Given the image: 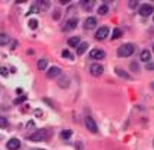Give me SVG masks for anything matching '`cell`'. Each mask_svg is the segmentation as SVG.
Wrapping results in <instances>:
<instances>
[{
	"instance_id": "6da1fadb",
	"label": "cell",
	"mask_w": 154,
	"mask_h": 150,
	"mask_svg": "<svg viewBox=\"0 0 154 150\" xmlns=\"http://www.w3.org/2000/svg\"><path fill=\"white\" fill-rule=\"evenodd\" d=\"M135 51V46L132 43H125L118 49V56L120 57H129L132 53Z\"/></svg>"
},
{
	"instance_id": "7a4b0ae2",
	"label": "cell",
	"mask_w": 154,
	"mask_h": 150,
	"mask_svg": "<svg viewBox=\"0 0 154 150\" xmlns=\"http://www.w3.org/2000/svg\"><path fill=\"white\" fill-rule=\"evenodd\" d=\"M154 12V7L153 4H148V3H145V4H142L141 7H139V15L141 16H150V15H153Z\"/></svg>"
},
{
	"instance_id": "3957f363",
	"label": "cell",
	"mask_w": 154,
	"mask_h": 150,
	"mask_svg": "<svg viewBox=\"0 0 154 150\" xmlns=\"http://www.w3.org/2000/svg\"><path fill=\"white\" fill-rule=\"evenodd\" d=\"M47 137V133H46V130H38V131H35L30 135V140L31 141H41V140H44Z\"/></svg>"
},
{
	"instance_id": "277c9868",
	"label": "cell",
	"mask_w": 154,
	"mask_h": 150,
	"mask_svg": "<svg viewBox=\"0 0 154 150\" xmlns=\"http://www.w3.org/2000/svg\"><path fill=\"white\" fill-rule=\"evenodd\" d=\"M85 127L88 128V130H90V131H91V133H94V134L98 131L96 121H94V119H93L91 116H87V118H85Z\"/></svg>"
},
{
	"instance_id": "5b68a950",
	"label": "cell",
	"mask_w": 154,
	"mask_h": 150,
	"mask_svg": "<svg viewBox=\"0 0 154 150\" xmlns=\"http://www.w3.org/2000/svg\"><path fill=\"white\" fill-rule=\"evenodd\" d=\"M104 56H106V53H104V50H101V49H93L90 51V57H91V59H96V60H101Z\"/></svg>"
},
{
	"instance_id": "8992f818",
	"label": "cell",
	"mask_w": 154,
	"mask_h": 150,
	"mask_svg": "<svg viewBox=\"0 0 154 150\" xmlns=\"http://www.w3.org/2000/svg\"><path fill=\"white\" fill-rule=\"evenodd\" d=\"M90 72H91L94 77H100L103 72H104V68H103V65H100V63H94V65H91V68H90Z\"/></svg>"
},
{
	"instance_id": "52a82bcc",
	"label": "cell",
	"mask_w": 154,
	"mask_h": 150,
	"mask_svg": "<svg viewBox=\"0 0 154 150\" xmlns=\"http://www.w3.org/2000/svg\"><path fill=\"white\" fill-rule=\"evenodd\" d=\"M76 25H78V19L76 18H70L69 21H66V24L63 27V31H72V30L76 28Z\"/></svg>"
},
{
	"instance_id": "ba28073f",
	"label": "cell",
	"mask_w": 154,
	"mask_h": 150,
	"mask_svg": "<svg viewBox=\"0 0 154 150\" xmlns=\"http://www.w3.org/2000/svg\"><path fill=\"white\" fill-rule=\"evenodd\" d=\"M109 33H110V30H109L107 27H101V28H98V30H97V33H96V38H97V40H104L106 37H109Z\"/></svg>"
},
{
	"instance_id": "9c48e42d",
	"label": "cell",
	"mask_w": 154,
	"mask_h": 150,
	"mask_svg": "<svg viewBox=\"0 0 154 150\" xmlns=\"http://www.w3.org/2000/svg\"><path fill=\"white\" fill-rule=\"evenodd\" d=\"M6 147H7V150H18L21 147V141H19L18 138H10V140L7 141Z\"/></svg>"
},
{
	"instance_id": "30bf717a",
	"label": "cell",
	"mask_w": 154,
	"mask_h": 150,
	"mask_svg": "<svg viewBox=\"0 0 154 150\" xmlns=\"http://www.w3.org/2000/svg\"><path fill=\"white\" fill-rule=\"evenodd\" d=\"M96 25H97V19H96L94 16L87 18L85 22H84V28H85V30H93Z\"/></svg>"
},
{
	"instance_id": "8fae6325",
	"label": "cell",
	"mask_w": 154,
	"mask_h": 150,
	"mask_svg": "<svg viewBox=\"0 0 154 150\" xmlns=\"http://www.w3.org/2000/svg\"><path fill=\"white\" fill-rule=\"evenodd\" d=\"M62 74V71H60V68H57V66H53L49 69V72H47V77L49 78H56V77H59Z\"/></svg>"
},
{
	"instance_id": "7c38bea8",
	"label": "cell",
	"mask_w": 154,
	"mask_h": 150,
	"mask_svg": "<svg viewBox=\"0 0 154 150\" xmlns=\"http://www.w3.org/2000/svg\"><path fill=\"white\" fill-rule=\"evenodd\" d=\"M68 44L70 47H78L81 44V37H70L68 40Z\"/></svg>"
},
{
	"instance_id": "4fadbf2b",
	"label": "cell",
	"mask_w": 154,
	"mask_h": 150,
	"mask_svg": "<svg viewBox=\"0 0 154 150\" xmlns=\"http://www.w3.org/2000/svg\"><path fill=\"white\" fill-rule=\"evenodd\" d=\"M139 59H141L142 62H150V59H151V53H150L147 49L142 50L141 54H139Z\"/></svg>"
},
{
	"instance_id": "5bb4252c",
	"label": "cell",
	"mask_w": 154,
	"mask_h": 150,
	"mask_svg": "<svg viewBox=\"0 0 154 150\" xmlns=\"http://www.w3.org/2000/svg\"><path fill=\"white\" fill-rule=\"evenodd\" d=\"M87 49H88V44H87V43H81V44L76 47V53H78V56H79V54H84V53L87 51Z\"/></svg>"
},
{
	"instance_id": "9a60e30c",
	"label": "cell",
	"mask_w": 154,
	"mask_h": 150,
	"mask_svg": "<svg viewBox=\"0 0 154 150\" xmlns=\"http://www.w3.org/2000/svg\"><path fill=\"white\" fill-rule=\"evenodd\" d=\"M10 41V37L7 34H0V46H4Z\"/></svg>"
},
{
	"instance_id": "2e32d148",
	"label": "cell",
	"mask_w": 154,
	"mask_h": 150,
	"mask_svg": "<svg viewBox=\"0 0 154 150\" xmlns=\"http://www.w3.org/2000/svg\"><path fill=\"white\" fill-rule=\"evenodd\" d=\"M37 68H38L40 71H44V69L47 68V60H46V59H40V60L37 62Z\"/></svg>"
},
{
	"instance_id": "e0dca14e",
	"label": "cell",
	"mask_w": 154,
	"mask_h": 150,
	"mask_svg": "<svg viewBox=\"0 0 154 150\" xmlns=\"http://www.w3.org/2000/svg\"><path fill=\"white\" fill-rule=\"evenodd\" d=\"M59 85H60L62 88H66V87L69 85V80L66 78V77H62V78L59 80Z\"/></svg>"
},
{
	"instance_id": "ac0fdd59",
	"label": "cell",
	"mask_w": 154,
	"mask_h": 150,
	"mask_svg": "<svg viewBox=\"0 0 154 150\" xmlns=\"http://www.w3.org/2000/svg\"><path fill=\"white\" fill-rule=\"evenodd\" d=\"M70 135H72V131H70V130H63V131L60 133V137H62L63 140H68Z\"/></svg>"
},
{
	"instance_id": "d6986e66",
	"label": "cell",
	"mask_w": 154,
	"mask_h": 150,
	"mask_svg": "<svg viewBox=\"0 0 154 150\" xmlns=\"http://www.w3.org/2000/svg\"><path fill=\"white\" fill-rule=\"evenodd\" d=\"M122 37V30H119V28H115L113 30V40H118V38H120Z\"/></svg>"
},
{
	"instance_id": "ffe728a7",
	"label": "cell",
	"mask_w": 154,
	"mask_h": 150,
	"mask_svg": "<svg viewBox=\"0 0 154 150\" xmlns=\"http://www.w3.org/2000/svg\"><path fill=\"white\" fill-rule=\"evenodd\" d=\"M107 12H109L107 4H101V6L98 7V13H100V15H107Z\"/></svg>"
},
{
	"instance_id": "44dd1931",
	"label": "cell",
	"mask_w": 154,
	"mask_h": 150,
	"mask_svg": "<svg viewBox=\"0 0 154 150\" xmlns=\"http://www.w3.org/2000/svg\"><path fill=\"white\" fill-rule=\"evenodd\" d=\"M116 74H118L119 77H122V78H126V80H129V78H131V77H129L126 72H123V71H122V69H119V68L116 69Z\"/></svg>"
},
{
	"instance_id": "7402d4cb",
	"label": "cell",
	"mask_w": 154,
	"mask_h": 150,
	"mask_svg": "<svg viewBox=\"0 0 154 150\" xmlns=\"http://www.w3.org/2000/svg\"><path fill=\"white\" fill-rule=\"evenodd\" d=\"M82 6H84V9L90 10V9L94 6V1H87V0H84V1H82Z\"/></svg>"
},
{
	"instance_id": "603a6c76",
	"label": "cell",
	"mask_w": 154,
	"mask_h": 150,
	"mask_svg": "<svg viewBox=\"0 0 154 150\" xmlns=\"http://www.w3.org/2000/svg\"><path fill=\"white\" fill-rule=\"evenodd\" d=\"M28 25H30L31 30H35V28L38 27V21H37V19H31V21L28 22Z\"/></svg>"
},
{
	"instance_id": "cb8c5ba5",
	"label": "cell",
	"mask_w": 154,
	"mask_h": 150,
	"mask_svg": "<svg viewBox=\"0 0 154 150\" xmlns=\"http://www.w3.org/2000/svg\"><path fill=\"white\" fill-rule=\"evenodd\" d=\"M6 127H7V119L0 116V128H6Z\"/></svg>"
},
{
	"instance_id": "d4e9b609",
	"label": "cell",
	"mask_w": 154,
	"mask_h": 150,
	"mask_svg": "<svg viewBox=\"0 0 154 150\" xmlns=\"http://www.w3.org/2000/svg\"><path fill=\"white\" fill-rule=\"evenodd\" d=\"M37 12H40V7L34 4V6H31V9H30V13H37Z\"/></svg>"
},
{
	"instance_id": "484cf974",
	"label": "cell",
	"mask_w": 154,
	"mask_h": 150,
	"mask_svg": "<svg viewBox=\"0 0 154 150\" xmlns=\"http://www.w3.org/2000/svg\"><path fill=\"white\" fill-rule=\"evenodd\" d=\"M62 56H63V57H68V59H72V54H70L69 50H63V51H62Z\"/></svg>"
},
{
	"instance_id": "4316f807",
	"label": "cell",
	"mask_w": 154,
	"mask_h": 150,
	"mask_svg": "<svg viewBox=\"0 0 154 150\" xmlns=\"http://www.w3.org/2000/svg\"><path fill=\"white\" fill-rule=\"evenodd\" d=\"M0 75L1 77H7V68H4V66L0 68Z\"/></svg>"
},
{
	"instance_id": "83f0119b",
	"label": "cell",
	"mask_w": 154,
	"mask_h": 150,
	"mask_svg": "<svg viewBox=\"0 0 154 150\" xmlns=\"http://www.w3.org/2000/svg\"><path fill=\"white\" fill-rule=\"evenodd\" d=\"M137 6H138V1H135V0H131V1H129V7H131V9H135Z\"/></svg>"
},
{
	"instance_id": "f1b7e54d",
	"label": "cell",
	"mask_w": 154,
	"mask_h": 150,
	"mask_svg": "<svg viewBox=\"0 0 154 150\" xmlns=\"http://www.w3.org/2000/svg\"><path fill=\"white\" fill-rule=\"evenodd\" d=\"M131 69H132V71H138V69H139L137 62H132V63H131Z\"/></svg>"
},
{
	"instance_id": "f546056e",
	"label": "cell",
	"mask_w": 154,
	"mask_h": 150,
	"mask_svg": "<svg viewBox=\"0 0 154 150\" xmlns=\"http://www.w3.org/2000/svg\"><path fill=\"white\" fill-rule=\"evenodd\" d=\"M59 18H60V12L56 10V13H53V19H59Z\"/></svg>"
},
{
	"instance_id": "4dcf8cb0",
	"label": "cell",
	"mask_w": 154,
	"mask_h": 150,
	"mask_svg": "<svg viewBox=\"0 0 154 150\" xmlns=\"http://www.w3.org/2000/svg\"><path fill=\"white\" fill-rule=\"evenodd\" d=\"M25 99H27V97H25V96H22L21 99H16V100H15V103H16V104H18V103H21V101H24V100H25Z\"/></svg>"
},
{
	"instance_id": "1f68e13d",
	"label": "cell",
	"mask_w": 154,
	"mask_h": 150,
	"mask_svg": "<svg viewBox=\"0 0 154 150\" xmlns=\"http://www.w3.org/2000/svg\"><path fill=\"white\" fill-rule=\"evenodd\" d=\"M10 49H16V41H12V44H10Z\"/></svg>"
},
{
	"instance_id": "d6a6232c",
	"label": "cell",
	"mask_w": 154,
	"mask_h": 150,
	"mask_svg": "<svg viewBox=\"0 0 154 150\" xmlns=\"http://www.w3.org/2000/svg\"><path fill=\"white\" fill-rule=\"evenodd\" d=\"M153 68H154L153 63H147V69H153Z\"/></svg>"
},
{
	"instance_id": "836d02e7",
	"label": "cell",
	"mask_w": 154,
	"mask_h": 150,
	"mask_svg": "<svg viewBox=\"0 0 154 150\" xmlns=\"http://www.w3.org/2000/svg\"><path fill=\"white\" fill-rule=\"evenodd\" d=\"M60 1V4H68V0H59Z\"/></svg>"
},
{
	"instance_id": "e575fe53",
	"label": "cell",
	"mask_w": 154,
	"mask_h": 150,
	"mask_svg": "<svg viewBox=\"0 0 154 150\" xmlns=\"http://www.w3.org/2000/svg\"><path fill=\"white\" fill-rule=\"evenodd\" d=\"M151 88H153V90H154V83H151Z\"/></svg>"
},
{
	"instance_id": "d590c367",
	"label": "cell",
	"mask_w": 154,
	"mask_h": 150,
	"mask_svg": "<svg viewBox=\"0 0 154 150\" xmlns=\"http://www.w3.org/2000/svg\"><path fill=\"white\" fill-rule=\"evenodd\" d=\"M34 150H43V149H34Z\"/></svg>"
},
{
	"instance_id": "8d00e7d4",
	"label": "cell",
	"mask_w": 154,
	"mask_h": 150,
	"mask_svg": "<svg viewBox=\"0 0 154 150\" xmlns=\"http://www.w3.org/2000/svg\"><path fill=\"white\" fill-rule=\"evenodd\" d=\"M153 50H154V44H153Z\"/></svg>"
},
{
	"instance_id": "74e56055",
	"label": "cell",
	"mask_w": 154,
	"mask_h": 150,
	"mask_svg": "<svg viewBox=\"0 0 154 150\" xmlns=\"http://www.w3.org/2000/svg\"><path fill=\"white\" fill-rule=\"evenodd\" d=\"M0 140H1V135H0Z\"/></svg>"
},
{
	"instance_id": "f35d334b",
	"label": "cell",
	"mask_w": 154,
	"mask_h": 150,
	"mask_svg": "<svg viewBox=\"0 0 154 150\" xmlns=\"http://www.w3.org/2000/svg\"><path fill=\"white\" fill-rule=\"evenodd\" d=\"M153 144H154V141H153Z\"/></svg>"
},
{
	"instance_id": "ab89813d",
	"label": "cell",
	"mask_w": 154,
	"mask_h": 150,
	"mask_svg": "<svg viewBox=\"0 0 154 150\" xmlns=\"http://www.w3.org/2000/svg\"><path fill=\"white\" fill-rule=\"evenodd\" d=\"M153 19H154V16H153Z\"/></svg>"
}]
</instances>
